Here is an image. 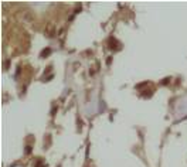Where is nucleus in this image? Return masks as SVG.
Instances as JSON below:
<instances>
[{
    "mask_svg": "<svg viewBox=\"0 0 187 167\" xmlns=\"http://www.w3.org/2000/svg\"><path fill=\"white\" fill-rule=\"evenodd\" d=\"M108 44H109V48H111V50H118L119 45H120L119 41H116L114 37H111V38L108 40Z\"/></svg>",
    "mask_w": 187,
    "mask_h": 167,
    "instance_id": "f257e3e1",
    "label": "nucleus"
},
{
    "mask_svg": "<svg viewBox=\"0 0 187 167\" xmlns=\"http://www.w3.org/2000/svg\"><path fill=\"white\" fill-rule=\"evenodd\" d=\"M50 54H51V48H50V47H47V48H44V50L41 51L40 57H41V58H47V57H48Z\"/></svg>",
    "mask_w": 187,
    "mask_h": 167,
    "instance_id": "f03ea898",
    "label": "nucleus"
},
{
    "mask_svg": "<svg viewBox=\"0 0 187 167\" xmlns=\"http://www.w3.org/2000/svg\"><path fill=\"white\" fill-rule=\"evenodd\" d=\"M47 33H48L50 37L54 35V26H52V24H48V26H47Z\"/></svg>",
    "mask_w": 187,
    "mask_h": 167,
    "instance_id": "7ed1b4c3",
    "label": "nucleus"
},
{
    "mask_svg": "<svg viewBox=\"0 0 187 167\" xmlns=\"http://www.w3.org/2000/svg\"><path fill=\"white\" fill-rule=\"evenodd\" d=\"M169 82H170V78H165V79H162V81H160V84H162V85H167Z\"/></svg>",
    "mask_w": 187,
    "mask_h": 167,
    "instance_id": "20e7f679",
    "label": "nucleus"
},
{
    "mask_svg": "<svg viewBox=\"0 0 187 167\" xmlns=\"http://www.w3.org/2000/svg\"><path fill=\"white\" fill-rule=\"evenodd\" d=\"M26 154H30V153H31V146H30V145H29V146H26Z\"/></svg>",
    "mask_w": 187,
    "mask_h": 167,
    "instance_id": "39448f33",
    "label": "nucleus"
}]
</instances>
